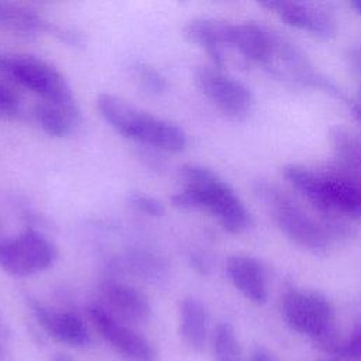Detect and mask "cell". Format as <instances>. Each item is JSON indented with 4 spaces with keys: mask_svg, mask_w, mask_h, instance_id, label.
Instances as JSON below:
<instances>
[{
    "mask_svg": "<svg viewBox=\"0 0 361 361\" xmlns=\"http://www.w3.org/2000/svg\"><path fill=\"white\" fill-rule=\"evenodd\" d=\"M182 189L171 197L175 207L210 213L223 228L240 234L251 226V214L234 189L214 171L199 164L179 168Z\"/></svg>",
    "mask_w": 361,
    "mask_h": 361,
    "instance_id": "6da1fadb",
    "label": "cell"
},
{
    "mask_svg": "<svg viewBox=\"0 0 361 361\" xmlns=\"http://www.w3.org/2000/svg\"><path fill=\"white\" fill-rule=\"evenodd\" d=\"M282 175L295 190L330 219H361V179L343 169L317 171L298 164L285 165Z\"/></svg>",
    "mask_w": 361,
    "mask_h": 361,
    "instance_id": "7a4b0ae2",
    "label": "cell"
},
{
    "mask_svg": "<svg viewBox=\"0 0 361 361\" xmlns=\"http://www.w3.org/2000/svg\"><path fill=\"white\" fill-rule=\"evenodd\" d=\"M96 104L104 121L126 138L164 152H180L186 147V134L178 124L152 116L120 96L102 93Z\"/></svg>",
    "mask_w": 361,
    "mask_h": 361,
    "instance_id": "3957f363",
    "label": "cell"
},
{
    "mask_svg": "<svg viewBox=\"0 0 361 361\" xmlns=\"http://www.w3.org/2000/svg\"><path fill=\"white\" fill-rule=\"evenodd\" d=\"M255 193L269 207L278 228L299 248L323 255L330 245V235L324 226L303 212L290 197L265 182H257Z\"/></svg>",
    "mask_w": 361,
    "mask_h": 361,
    "instance_id": "277c9868",
    "label": "cell"
},
{
    "mask_svg": "<svg viewBox=\"0 0 361 361\" xmlns=\"http://www.w3.org/2000/svg\"><path fill=\"white\" fill-rule=\"evenodd\" d=\"M0 73L38 94L41 100H72L73 93L63 75L49 62L27 54L0 52Z\"/></svg>",
    "mask_w": 361,
    "mask_h": 361,
    "instance_id": "5b68a950",
    "label": "cell"
},
{
    "mask_svg": "<svg viewBox=\"0 0 361 361\" xmlns=\"http://www.w3.org/2000/svg\"><path fill=\"white\" fill-rule=\"evenodd\" d=\"M58 258V247L45 234L25 230L0 241V268L17 278L48 269Z\"/></svg>",
    "mask_w": 361,
    "mask_h": 361,
    "instance_id": "8992f818",
    "label": "cell"
},
{
    "mask_svg": "<svg viewBox=\"0 0 361 361\" xmlns=\"http://www.w3.org/2000/svg\"><path fill=\"white\" fill-rule=\"evenodd\" d=\"M282 317L295 331L316 343L334 334V310L329 299L316 292L293 289L282 300Z\"/></svg>",
    "mask_w": 361,
    "mask_h": 361,
    "instance_id": "52a82bcc",
    "label": "cell"
},
{
    "mask_svg": "<svg viewBox=\"0 0 361 361\" xmlns=\"http://www.w3.org/2000/svg\"><path fill=\"white\" fill-rule=\"evenodd\" d=\"M193 82L200 93L223 114L233 120H245L252 107L251 89L240 79L217 66H199L195 69Z\"/></svg>",
    "mask_w": 361,
    "mask_h": 361,
    "instance_id": "ba28073f",
    "label": "cell"
},
{
    "mask_svg": "<svg viewBox=\"0 0 361 361\" xmlns=\"http://www.w3.org/2000/svg\"><path fill=\"white\" fill-rule=\"evenodd\" d=\"M89 319L106 343L126 361H158L159 354L155 345L133 326L116 319L100 305L87 307Z\"/></svg>",
    "mask_w": 361,
    "mask_h": 361,
    "instance_id": "9c48e42d",
    "label": "cell"
},
{
    "mask_svg": "<svg viewBox=\"0 0 361 361\" xmlns=\"http://www.w3.org/2000/svg\"><path fill=\"white\" fill-rule=\"evenodd\" d=\"M97 305L130 326L144 324L151 319L152 309L147 296L128 283L104 279L97 286Z\"/></svg>",
    "mask_w": 361,
    "mask_h": 361,
    "instance_id": "30bf717a",
    "label": "cell"
},
{
    "mask_svg": "<svg viewBox=\"0 0 361 361\" xmlns=\"http://www.w3.org/2000/svg\"><path fill=\"white\" fill-rule=\"evenodd\" d=\"M27 303L39 326L56 341L75 348L90 344V333L79 314L52 309L34 298H28Z\"/></svg>",
    "mask_w": 361,
    "mask_h": 361,
    "instance_id": "8fae6325",
    "label": "cell"
},
{
    "mask_svg": "<svg viewBox=\"0 0 361 361\" xmlns=\"http://www.w3.org/2000/svg\"><path fill=\"white\" fill-rule=\"evenodd\" d=\"M261 7L276 14L289 27L303 30L320 38H329L336 32V21L324 8L302 1L267 0Z\"/></svg>",
    "mask_w": 361,
    "mask_h": 361,
    "instance_id": "7c38bea8",
    "label": "cell"
},
{
    "mask_svg": "<svg viewBox=\"0 0 361 361\" xmlns=\"http://www.w3.org/2000/svg\"><path fill=\"white\" fill-rule=\"evenodd\" d=\"M230 27L231 23L216 18H195L185 24L183 35L188 41L204 49L213 66L223 69L226 66L224 49L230 47Z\"/></svg>",
    "mask_w": 361,
    "mask_h": 361,
    "instance_id": "4fadbf2b",
    "label": "cell"
},
{
    "mask_svg": "<svg viewBox=\"0 0 361 361\" xmlns=\"http://www.w3.org/2000/svg\"><path fill=\"white\" fill-rule=\"evenodd\" d=\"M226 274L237 290L248 300L262 305L268 299L267 278L261 262L250 255H231L226 262Z\"/></svg>",
    "mask_w": 361,
    "mask_h": 361,
    "instance_id": "5bb4252c",
    "label": "cell"
},
{
    "mask_svg": "<svg viewBox=\"0 0 361 361\" xmlns=\"http://www.w3.org/2000/svg\"><path fill=\"white\" fill-rule=\"evenodd\" d=\"M32 114L42 131L54 138H65L75 134L82 123L80 110L75 99L61 102L39 100L35 103Z\"/></svg>",
    "mask_w": 361,
    "mask_h": 361,
    "instance_id": "9a60e30c",
    "label": "cell"
},
{
    "mask_svg": "<svg viewBox=\"0 0 361 361\" xmlns=\"http://www.w3.org/2000/svg\"><path fill=\"white\" fill-rule=\"evenodd\" d=\"M275 37V32L255 23L231 24L228 44L245 61L264 66L271 55Z\"/></svg>",
    "mask_w": 361,
    "mask_h": 361,
    "instance_id": "2e32d148",
    "label": "cell"
},
{
    "mask_svg": "<svg viewBox=\"0 0 361 361\" xmlns=\"http://www.w3.org/2000/svg\"><path fill=\"white\" fill-rule=\"evenodd\" d=\"M207 310L192 296L183 298L179 306V330L183 341L196 353H202L207 343Z\"/></svg>",
    "mask_w": 361,
    "mask_h": 361,
    "instance_id": "e0dca14e",
    "label": "cell"
},
{
    "mask_svg": "<svg viewBox=\"0 0 361 361\" xmlns=\"http://www.w3.org/2000/svg\"><path fill=\"white\" fill-rule=\"evenodd\" d=\"M330 142L343 171L361 179V131L336 127L330 133Z\"/></svg>",
    "mask_w": 361,
    "mask_h": 361,
    "instance_id": "ac0fdd59",
    "label": "cell"
},
{
    "mask_svg": "<svg viewBox=\"0 0 361 361\" xmlns=\"http://www.w3.org/2000/svg\"><path fill=\"white\" fill-rule=\"evenodd\" d=\"M0 28L16 34L31 35L49 30V25L34 10L20 4L0 1Z\"/></svg>",
    "mask_w": 361,
    "mask_h": 361,
    "instance_id": "d6986e66",
    "label": "cell"
},
{
    "mask_svg": "<svg viewBox=\"0 0 361 361\" xmlns=\"http://www.w3.org/2000/svg\"><path fill=\"white\" fill-rule=\"evenodd\" d=\"M120 267L149 283L164 281L168 274V265L164 258L144 250L128 251L120 259Z\"/></svg>",
    "mask_w": 361,
    "mask_h": 361,
    "instance_id": "ffe728a7",
    "label": "cell"
},
{
    "mask_svg": "<svg viewBox=\"0 0 361 361\" xmlns=\"http://www.w3.org/2000/svg\"><path fill=\"white\" fill-rule=\"evenodd\" d=\"M212 345L214 361H241V347L230 323L221 322L216 326Z\"/></svg>",
    "mask_w": 361,
    "mask_h": 361,
    "instance_id": "44dd1931",
    "label": "cell"
},
{
    "mask_svg": "<svg viewBox=\"0 0 361 361\" xmlns=\"http://www.w3.org/2000/svg\"><path fill=\"white\" fill-rule=\"evenodd\" d=\"M131 72L138 87L148 94H162L168 89L166 78L149 63L135 62Z\"/></svg>",
    "mask_w": 361,
    "mask_h": 361,
    "instance_id": "7402d4cb",
    "label": "cell"
},
{
    "mask_svg": "<svg viewBox=\"0 0 361 361\" xmlns=\"http://www.w3.org/2000/svg\"><path fill=\"white\" fill-rule=\"evenodd\" d=\"M128 203L140 213H144L151 217H161L165 213L162 202L154 196L134 192L128 196Z\"/></svg>",
    "mask_w": 361,
    "mask_h": 361,
    "instance_id": "603a6c76",
    "label": "cell"
},
{
    "mask_svg": "<svg viewBox=\"0 0 361 361\" xmlns=\"http://www.w3.org/2000/svg\"><path fill=\"white\" fill-rule=\"evenodd\" d=\"M20 99L17 93L0 82V117L11 118L20 114Z\"/></svg>",
    "mask_w": 361,
    "mask_h": 361,
    "instance_id": "cb8c5ba5",
    "label": "cell"
},
{
    "mask_svg": "<svg viewBox=\"0 0 361 361\" xmlns=\"http://www.w3.org/2000/svg\"><path fill=\"white\" fill-rule=\"evenodd\" d=\"M333 354L344 358H361V326H358L347 340H340Z\"/></svg>",
    "mask_w": 361,
    "mask_h": 361,
    "instance_id": "d4e9b609",
    "label": "cell"
},
{
    "mask_svg": "<svg viewBox=\"0 0 361 361\" xmlns=\"http://www.w3.org/2000/svg\"><path fill=\"white\" fill-rule=\"evenodd\" d=\"M151 148V147H149ZM141 161L152 171H164L165 169V161L162 159V157L158 154V149L152 148V149H141L138 152Z\"/></svg>",
    "mask_w": 361,
    "mask_h": 361,
    "instance_id": "484cf974",
    "label": "cell"
},
{
    "mask_svg": "<svg viewBox=\"0 0 361 361\" xmlns=\"http://www.w3.org/2000/svg\"><path fill=\"white\" fill-rule=\"evenodd\" d=\"M190 264H192V267L197 271V272H207L209 271V264H207V261H206V258L204 257H202V255H199V254H192L190 255Z\"/></svg>",
    "mask_w": 361,
    "mask_h": 361,
    "instance_id": "4316f807",
    "label": "cell"
},
{
    "mask_svg": "<svg viewBox=\"0 0 361 361\" xmlns=\"http://www.w3.org/2000/svg\"><path fill=\"white\" fill-rule=\"evenodd\" d=\"M348 61L357 71L361 72V44L348 51Z\"/></svg>",
    "mask_w": 361,
    "mask_h": 361,
    "instance_id": "83f0119b",
    "label": "cell"
},
{
    "mask_svg": "<svg viewBox=\"0 0 361 361\" xmlns=\"http://www.w3.org/2000/svg\"><path fill=\"white\" fill-rule=\"evenodd\" d=\"M250 361H274V358L264 350H257L252 353Z\"/></svg>",
    "mask_w": 361,
    "mask_h": 361,
    "instance_id": "f1b7e54d",
    "label": "cell"
},
{
    "mask_svg": "<svg viewBox=\"0 0 361 361\" xmlns=\"http://www.w3.org/2000/svg\"><path fill=\"white\" fill-rule=\"evenodd\" d=\"M51 361H76L75 358H72L71 355H68V354H63V353H56L52 358H51Z\"/></svg>",
    "mask_w": 361,
    "mask_h": 361,
    "instance_id": "f546056e",
    "label": "cell"
},
{
    "mask_svg": "<svg viewBox=\"0 0 361 361\" xmlns=\"http://www.w3.org/2000/svg\"><path fill=\"white\" fill-rule=\"evenodd\" d=\"M351 6L354 7V10L361 16V0H355L351 3Z\"/></svg>",
    "mask_w": 361,
    "mask_h": 361,
    "instance_id": "4dcf8cb0",
    "label": "cell"
},
{
    "mask_svg": "<svg viewBox=\"0 0 361 361\" xmlns=\"http://www.w3.org/2000/svg\"><path fill=\"white\" fill-rule=\"evenodd\" d=\"M3 355H4V351H3V348H1V345H0V360L3 358Z\"/></svg>",
    "mask_w": 361,
    "mask_h": 361,
    "instance_id": "1f68e13d",
    "label": "cell"
},
{
    "mask_svg": "<svg viewBox=\"0 0 361 361\" xmlns=\"http://www.w3.org/2000/svg\"><path fill=\"white\" fill-rule=\"evenodd\" d=\"M327 361H337V360H327Z\"/></svg>",
    "mask_w": 361,
    "mask_h": 361,
    "instance_id": "d6a6232c",
    "label": "cell"
}]
</instances>
